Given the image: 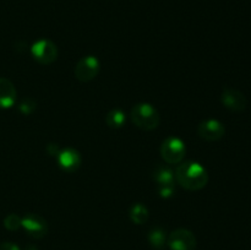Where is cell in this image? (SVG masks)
Instances as JSON below:
<instances>
[{
    "label": "cell",
    "mask_w": 251,
    "mask_h": 250,
    "mask_svg": "<svg viewBox=\"0 0 251 250\" xmlns=\"http://www.w3.org/2000/svg\"><path fill=\"white\" fill-rule=\"evenodd\" d=\"M130 220L136 225H144L149 220V210L145 205L142 203H135L130 208Z\"/></svg>",
    "instance_id": "cell-13"
},
{
    "label": "cell",
    "mask_w": 251,
    "mask_h": 250,
    "mask_svg": "<svg viewBox=\"0 0 251 250\" xmlns=\"http://www.w3.org/2000/svg\"><path fill=\"white\" fill-rule=\"evenodd\" d=\"M131 120L140 129L151 131L158 127L161 115L158 110L150 103H139L131 109Z\"/></svg>",
    "instance_id": "cell-2"
},
{
    "label": "cell",
    "mask_w": 251,
    "mask_h": 250,
    "mask_svg": "<svg viewBox=\"0 0 251 250\" xmlns=\"http://www.w3.org/2000/svg\"><path fill=\"white\" fill-rule=\"evenodd\" d=\"M126 122L125 113L122 109H113L105 117V123L110 129H120Z\"/></svg>",
    "instance_id": "cell-14"
},
{
    "label": "cell",
    "mask_w": 251,
    "mask_h": 250,
    "mask_svg": "<svg viewBox=\"0 0 251 250\" xmlns=\"http://www.w3.org/2000/svg\"><path fill=\"white\" fill-rule=\"evenodd\" d=\"M21 221H22V218L20 217V216L15 215V213H11V215H9L5 217L4 225L6 229L16 230L21 227Z\"/></svg>",
    "instance_id": "cell-16"
},
{
    "label": "cell",
    "mask_w": 251,
    "mask_h": 250,
    "mask_svg": "<svg viewBox=\"0 0 251 250\" xmlns=\"http://www.w3.org/2000/svg\"><path fill=\"white\" fill-rule=\"evenodd\" d=\"M21 227L26 230L27 234L32 238H43L48 232V225L43 217L34 213H28L21 221Z\"/></svg>",
    "instance_id": "cell-7"
},
{
    "label": "cell",
    "mask_w": 251,
    "mask_h": 250,
    "mask_svg": "<svg viewBox=\"0 0 251 250\" xmlns=\"http://www.w3.org/2000/svg\"><path fill=\"white\" fill-rule=\"evenodd\" d=\"M199 136L206 141H218L226 134L225 125L216 119H207L200 123L198 127Z\"/></svg>",
    "instance_id": "cell-8"
},
{
    "label": "cell",
    "mask_w": 251,
    "mask_h": 250,
    "mask_svg": "<svg viewBox=\"0 0 251 250\" xmlns=\"http://www.w3.org/2000/svg\"><path fill=\"white\" fill-rule=\"evenodd\" d=\"M153 178L158 185H169V184H174V180H176L173 171L168 167H157L154 169Z\"/></svg>",
    "instance_id": "cell-12"
},
{
    "label": "cell",
    "mask_w": 251,
    "mask_h": 250,
    "mask_svg": "<svg viewBox=\"0 0 251 250\" xmlns=\"http://www.w3.org/2000/svg\"><path fill=\"white\" fill-rule=\"evenodd\" d=\"M100 63L96 56L87 55L78 60L75 66V77L81 82H88L98 75Z\"/></svg>",
    "instance_id": "cell-5"
},
{
    "label": "cell",
    "mask_w": 251,
    "mask_h": 250,
    "mask_svg": "<svg viewBox=\"0 0 251 250\" xmlns=\"http://www.w3.org/2000/svg\"><path fill=\"white\" fill-rule=\"evenodd\" d=\"M158 193L162 198H169L174 193V184L169 185H158Z\"/></svg>",
    "instance_id": "cell-18"
},
{
    "label": "cell",
    "mask_w": 251,
    "mask_h": 250,
    "mask_svg": "<svg viewBox=\"0 0 251 250\" xmlns=\"http://www.w3.org/2000/svg\"><path fill=\"white\" fill-rule=\"evenodd\" d=\"M56 159H58L60 168L66 172H75L81 164L80 153L74 149L61 150L56 156Z\"/></svg>",
    "instance_id": "cell-10"
},
{
    "label": "cell",
    "mask_w": 251,
    "mask_h": 250,
    "mask_svg": "<svg viewBox=\"0 0 251 250\" xmlns=\"http://www.w3.org/2000/svg\"><path fill=\"white\" fill-rule=\"evenodd\" d=\"M31 53L34 60L38 61L39 64H43V65L53 64L58 58V48L49 39H39V41H37L32 46Z\"/></svg>",
    "instance_id": "cell-4"
},
{
    "label": "cell",
    "mask_w": 251,
    "mask_h": 250,
    "mask_svg": "<svg viewBox=\"0 0 251 250\" xmlns=\"http://www.w3.org/2000/svg\"><path fill=\"white\" fill-rule=\"evenodd\" d=\"M174 175L176 180L188 190H201L208 183L207 171L198 162L181 163L180 166H178Z\"/></svg>",
    "instance_id": "cell-1"
},
{
    "label": "cell",
    "mask_w": 251,
    "mask_h": 250,
    "mask_svg": "<svg viewBox=\"0 0 251 250\" xmlns=\"http://www.w3.org/2000/svg\"><path fill=\"white\" fill-rule=\"evenodd\" d=\"M0 250H20V249L16 244H14V243L5 242L0 244Z\"/></svg>",
    "instance_id": "cell-19"
},
{
    "label": "cell",
    "mask_w": 251,
    "mask_h": 250,
    "mask_svg": "<svg viewBox=\"0 0 251 250\" xmlns=\"http://www.w3.org/2000/svg\"><path fill=\"white\" fill-rule=\"evenodd\" d=\"M17 98L14 83L5 77H0V108H11Z\"/></svg>",
    "instance_id": "cell-11"
},
{
    "label": "cell",
    "mask_w": 251,
    "mask_h": 250,
    "mask_svg": "<svg viewBox=\"0 0 251 250\" xmlns=\"http://www.w3.org/2000/svg\"><path fill=\"white\" fill-rule=\"evenodd\" d=\"M171 250H195L196 249V238L193 232L185 228H179L167 239Z\"/></svg>",
    "instance_id": "cell-6"
},
{
    "label": "cell",
    "mask_w": 251,
    "mask_h": 250,
    "mask_svg": "<svg viewBox=\"0 0 251 250\" xmlns=\"http://www.w3.org/2000/svg\"><path fill=\"white\" fill-rule=\"evenodd\" d=\"M185 144L178 137H167L161 146V156L168 164H178L185 156Z\"/></svg>",
    "instance_id": "cell-3"
},
{
    "label": "cell",
    "mask_w": 251,
    "mask_h": 250,
    "mask_svg": "<svg viewBox=\"0 0 251 250\" xmlns=\"http://www.w3.org/2000/svg\"><path fill=\"white\" fill-rule=\"evenodd\" d=\"M221 102L227 109L232 112H243L248 104L244 93L235 88H226L221 96Z\"/></svg>",
    "instance_id": "cell-9"
},
{
    "label": "cell",
    "mask_w": 251,
    "mask_h": 250,
    "mask_svg": "<svg viewBox=\"0 0 251 250\" xmlns=\"http://www.w3.org/2000/svg\"><path fill=\"white\" fill-rule=\"evenodd\" d=\"M36 102L32 100L31 98H25L21 103H20L19 108L24 114H31L34 109H36Z\"/></svg>",
    "instance_id": "cell-17"
},
{
    "label": "cell",
    "mask_w": 251,
    "mask_h": 250,
    "mask_svg": "<svg viewBox=\"0 0 251 250\" xmlns=\"http://www.w3.org/2000/svg\"><path fill=\"white\" fill-rule=\"evenodd\" d=\"M26 250H37V249L34 247H28Z\"/></svg>",
    "instance_id": "cell-20"
},
{
    "label": "cell",
    "mask_w": 251,
    "mask_h": 250,
    "mask_svg": "<svg viewBox=\"0 0 251 250\" xmlns=\"http://www.w3.org/2000/svg\"><path fill=\"white\" fill-rule=\"evenodd\" d=\"M167 239L168 238H167L166 232L163 229H161V228H154V229L150 230L149 242L156 250L163 249V247L167 243Z\"/></svg>",
    "instance_id": "cell-15"
}]
</instances>
